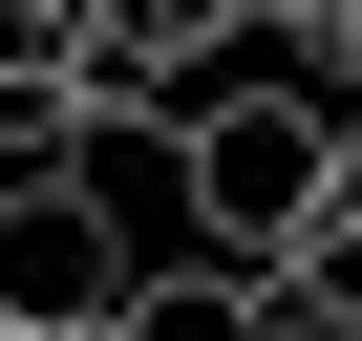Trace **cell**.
<instances>
[{
    "instance_id": "obj_1",
    "label": "cell",
    "mask_w": 362,
    "mask_h": 341,
    "mask_svg": "<svg viewBox=\"0 0 362 341\" xmlns=\"http://www.w3.org/2000/svg\"><path fill=\"white\" fill-rule=\"evenodd\" d=\"M320 149H341V107H320V86H277V64H235V86H192V128H170V192H192V235H214V256H256V277H277V235L320 214Z\"/></svg>"
},
{
    "instance_id": "obj_4",
    "label": "cell",
    "mask_w": 362,
    "mask_h": 341,
    "mask_svg": "<svg viewBox=\"0 0 362 341\" xmlns=\"http://www.w3.org/2000/svg\"><path fill=\"white\" fill-rule=\"evenodd\" d=\"M298 86H320V107H362V0H341V22L298 43Z\"/></svg>"
},
{
    "instance_id": "obj_3",
    "label": "cell",
    "mask_w": 362,
    "mask_h": 341,
    "mask_svg": "<svg viewBox=\"0 0 362 341\" xmlns=\"http://www.w3.org/2000/svg\"><path fill=\"white\" fill-rule=\"evenodd\" d=\"M107 86V0H0V128H86Z\"/></svg>"
},
{
    "instance_id": "obj_8",
    "label": "cell",
    "mask_w": 362,
    "mask_h": 341,
    "mask_svg": "<svg viewBox=\"0 0 362 341\" xmlns=\"http://www.w3.org/2000/svg\"><path fill=\"white\" fill-rule=\"evenodd\" d=\"M0 341H43V320H0Z\"/></svg>"
},
{
    "instance_id": "obj_7",
    "label": "cell",
    "mask_w": 362,
    "mask_h": 341,
    "mask_svg": "<svg viewBox=\"0 0 362 341\" xmlns=\"http://www.w3.org/2000/svg\"><path fill=\"white\" fill-rule=\"evenodd\" d=\"M277 341H362V320H341V299H277Z\"/></svg>"
},
{
    "instance_id": "obj_2",
    "label": "cell",
    "mask_w": 362,
    "mask_h": 341,
    "mask_svg": "<svg viewBox=\"0 0 362 341\" xmlns=\"http://www.w3.org/2000/svg\"><path fill=\"white\" fill-rule=\"evenodd\" d=\"M107 341H277V277H256V256H214V235H192V256H149V277H128V299H107Z\"/></svg>"
},
{
    "instance_id": "obj_5",
    "label": "cell",
    "mask_w": 362,
    "mask_h": 341,
    "mask_svg": "<svg viewBox=\"0 0 362 341\" xmlns=\"http://www.w3.org/2000/svg\"><path fill=\"white\" fill-rule=\"evenodd\" d=\"M320 22H341V0H256V43H320Z\"/></svg>"
},
{
    "instance_id": "obj_6",
    "label": "cell",
    "mask_w": 362,
    "mask_h": 341,
    "mask_svg": "<svg viewBox=\"0 0 362 341\" xmlns=\"http://www.w3.org/2000/svg\"><path fill=\"white\" fill-rule=\"evenodd\" d=\"M320 192H341V214H362V107H341V149H320Z\"/></svg>"
}]
</instances>
